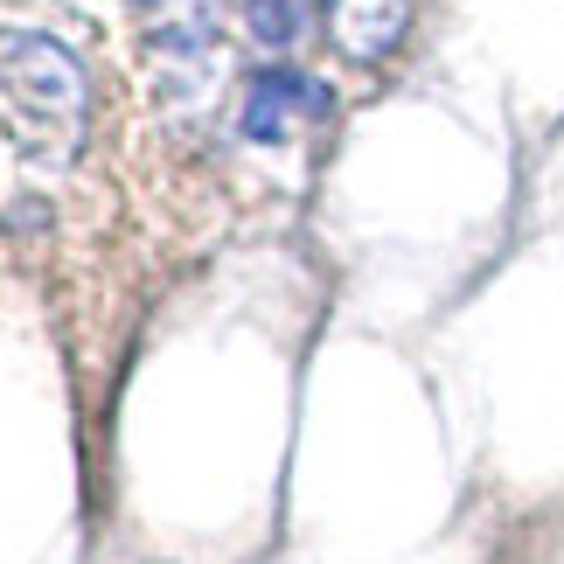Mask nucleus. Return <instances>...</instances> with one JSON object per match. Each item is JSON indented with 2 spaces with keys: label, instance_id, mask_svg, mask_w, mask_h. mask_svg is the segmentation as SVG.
<instances>
[{
  "label": "nucleus",
  "instance_id": "nucleus-1",
  "mask_svg": "<svg viewBox=\"0 0 564 564\" xmlns=\"http://www.w3.org/2000/svg\"><path fill=\"white\" fill-rule=\"evenodd\" d=\"M0 84H8L21 126H50L56 147L70 154L84 126V98H91L84 63L56 35H0Z\"/></svg>",
  "mask_w": 564,
  "mask_h": 564
},
{
  "label": "nucleus",
  "instance_id": "nucleus-2",
  "mask_svg": "<svg viewBox=\"0 0 564 564\" xmlns=\"http://www.w3.org/2000/svg\"><path fill=\"white\" fill-rule=\"evenodd\" d=\"M328 84L300 77V70H258L251 91H245V112H237V133L272 147V140H293L307 119H328Z\"/></svg>",
  "mask_w": 564,
  "mask_h": 564
},
{
  "label": "nucleus",
  "instance_id": "nucleus-3",
  "mask_svg": "<svg viewBox=\"0 0 564 564\" xmlns=\"http://www.w3.org/2000/svg\"><path fill=\"white\" fill-rule=\"evenodd\" d=\"M328 35L349 63H383L411 35V0H328Z\"/></svg>",
  "mask_w": 564,
  "mask_h": 564
},
{
  "label": "nucleus",
  "instance_id": "nucleus-4",
  "mask_svg": "<svg viewBox=\"0 0 564 564\" xmlns=\"http://www.w3.org/2000/svg\"><path fill=\"white\" fill-rule=\"evenodd\" d=\"M140 14H147V35L161 42V50H188V56H203L209 50V0H140Z\"/></svg>",
  "mask_w": 564,
  "mask_h": 564
},
{
  "label": "nucleus",
  "instance_id": "nucleus-5",
  "mask_svg": "<svg viewBox=\"0 0 564 564\" xmlns=\"http://www.w3.org/2000/svg\"><path fill=\"white\" fill-rule=\"evenodd\" d=\"M237 14H245V29H251L258 50H293V42L307 35L314 0H237Z\"/></svg>",
  "mask_w": 564,
  "mask_h": 564
}]
</instances>
